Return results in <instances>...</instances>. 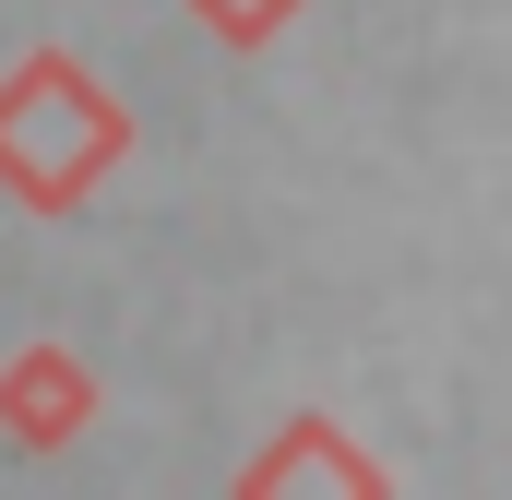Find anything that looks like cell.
Instances as JSON below:
<instances>
[{
    "label": "cell",
    "instance_id": "cell-1",
    "mask_svg": "<svg viewBox=\"0 0 512 500\" xmlns=\"http://www.w3.org/2000/svg\"><path fill=\"white\" fill-rule=\"evenodd\" d=\"M131 155V108L72 60V48H24L0 72V191L24 215H84Z\"/></svg>",
    "mask_w": 512,
    "mask_h": 500
},
{
    "label": "cell",
    "instance_id": "cell-2",
    "mask_svg": "<svg viewBox=\"0 0 512 500\" xmlns=\"http://www.w3.org/2000/svg\"><path fill=\"white\" fill-rule=\"evenodd\" d=\"M227 500H393V477H382V453L346 417H286L251 465H239Z\"/></svg>",
    "mask_w": 512,
    "mask_h": 500
},
{
    "label": "cell",
    "instance_id": "cell-3",
    "mask_svg": "<svg viewBox=\"0 0 512 500\" xmlns=\"http://www.w3.org/2000/svg\"><path fill=\"white\" fill-rule=\"evenodd\" d=\"M96 429V370L72 346H12L0 358V441L12 453H72Z\"/></svg>",
    "mask_w": 512,
    "mask_h": 500
},
{
    "label": "cell",
    "instance_id": "cell-4",
    "mask_svg": "<svg viewBox=\"0 0 512 500\" xmlns=\"http://www.w3.org/2000/svg\"><path fill=\"white\" fill-rule=\"evenodd\" d=\"M191 24H203L215 48H274V36L298 24V0H191Z\"/></svg>",
    "mask_w": 512,
    "mask_h": 500
}]
</instances>
